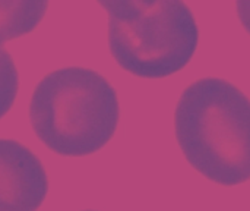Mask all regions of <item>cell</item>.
Returning <instances> with one entry per match:
<instances>
[{"mask_svg": "<svg viewBox=\"0 0 250 211\" xmlns=\"http://www.w3.org/2000/svg\"><path fill=\"white\" fill-rule=\"evenodd\" d=\"M179 147L207 179L236 187L250 179V100L220 78H201L180 95L174 112Z\"/></svg>", "mask_w": 250, "mask_h": 211, "instance_id": "1", "label": "cell"}, {"mask_svg": "<svg viewBox=\"0 0 250 211\" xmlns=\"http://www.w3.org/2000/svg\"><path fill=\"white\" fill-rule=\"evenodd\" d=\"M120 119L114 87L98 72L70 66L47 73L34 88L29 122L53 153L89 156L114 137Z\"/></svg>", "mask_w": 250, "mask_h": 211, "instance_id": "2", "label": "cell"}, {"mask_svg": "<svg viewBox=\"0 0 250 211\" xmlns=\"http://www.w3.org/2000/svg\"><path fill=\"white\" fill-rule=\"evenodd\" d=\"M108 12V47L117 65L139 78H166L193 57L199 29L183 1H98Z\"/></svg>", "mask_w": 250, "mask_h": 211, "instance_id": "3", "label": "cell"}, {"mask_svg": "<svg viewBox=\"0 0 250 211\" xmlns=\"http://www.w3.org/2000/svg\"><path fill=\"white\" fill-rule=\"evenodd\" d=\"M47 192L40 159L15 140H0V211H37Z\"/></svg>", "mask_w": 250, "mask_h": 211, "instance_id": "4", "label": "cell"}, {"mask_svg": "<svg viewBox=\"0 0 250 211\" xmlns=\"http://www.w3.org/2000/svg\"><path fill=\"white\" fill-rule=\"evenodd\" d=\"M48 1L0 0V47L13 38L32 32L45 16Z\"/></svg>", "mask_w": 250, "mask_h": 211, "instance_id": "5", "label": "cell"}, {"mask_svg": "<svg viewBox=\"0 0 250 211\" xmlns=\"http://www.w3.org/2000/svg\"><path fill=\"white\" fill-rule=\"evenodd\" d=\"M19 90V75L10 53L0 47V119L15 104Z\"/></svg>", "mask_w": 250, "mask_h": 211, "instance_id": "6", "label": "cell"}, {"mask_svg": "<svg viewBox=\"0 0 250 211\" xmlns=\"http://www.w3.org/2000/svg\"><path fill=\"white\" fill-rule=\"evenodd\" d=\"M236 7H237V16L243 28L250 34V1H239Z\"/></svg>", "mask_w": 250, "mask_h": 211, "instance_id": "7", "label": "cell"}, {"mask_svg": "<svg viewBox=\"0 0 250 211\" xmlns=\"http://www.w3.org/2000/svg\"><path fill=\"white\" fill-rule=\"evenodd\" d=\"M86 211H94V210H86Z\"/></svg>", "mask_w": 250, "mask_h": 211, "instance_id": "8", "label": "cell"}]
</instances>
